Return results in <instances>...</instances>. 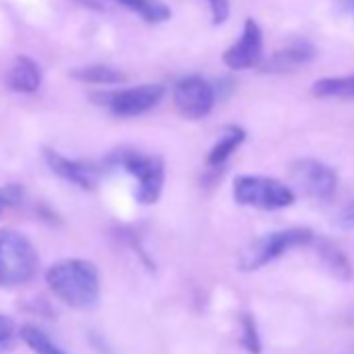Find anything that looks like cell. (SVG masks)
I'll list each match as a JSON object with an SVG mask.
<instances>
[{
    "mask_svg": "<svg viewBox=\"0 0 354 354\" xmlns=\"http://www.w3.org/2000/svg\"><path fill=\"white\" fill-rule=\"evenodd\" d=\"M244 140H246V131L242 127L225 125L221 136H219V140H217V144L207 154V167L221 169L230 160V156L244 144Z\"/></svg>",
    "mask_w": 354,
    "mask_h": 354,
    "instance_id": "4fadbf2b",
    "label": "cell"
},
{
    "mask_svg": "<svg viewBox=\"0 0 354 354\" xmlns=\"http://www.w3.org/2000/svg\"><path fill=\"white\" fill-rule=\"evenodd\" d=\"M24 201V188L19 184H9L0 188V213L9 207H15Z\"/></svg>",
    "mask_w": 354,
    "mask_h": 354,
    "instance_id": "44dd1931",
    "label": "cell"
},
{
    "mask_svg": "<svg viewBox=\"0 0 354 354\" xmlns=\"http://www.w3.org/2000/svg\"><path fill=\"white\" fill-rule=\"evenodd\" d=\"M40 259L28 236L17 230H0V286L19 288L38 273Z\"/></svg>",
    "mask_w": 354,
    "mask_h": 354,
    "instance_id": "7a4b0ae2",
    "label": "cell"
},
{
    "mask_svg": "<svg viewBox=\"0 0 354 354\" xmlns=\"http://www.w3.org/2000/svg\"><path fill=\"white\" fill-rule=\"evenodd\" d=\"M213 26H223L230 17V0H207Z\"/></svg>",
    "mask_w": 354,
    "mask_h": 354,
    "instance_id": "7402d4cb",
    "label": "cell"
},
{
    "mask_svg": "<svg viewBox=\"0 0 354 354\" xmlns=\"http://www.w3.org/2000/svg\"><path fill=\"white\" fill-rule=\"evenodd\" d=\"M313 232L306 227H294V230H281L265 234L257 240H252L242 252H240V269L242 271H259L265 265L273 263L281 254H286L292 248L306 246L313 242Z\"/></svg>",
    "mask_w": 354,
    "mask_h": 354,
    "instance_id": "5b68a950",
    "label": "cell"
},
{
    "mask_svg": "<svg viewBox=\"0 0 354 354\" xmlns=\"http://www.w3.org/2000/svg\"><path fill=\"white\" fill-rule=\"evenodd\" d=\"M19 339L28 344V348L34 354H67L42 327L32 325V323L19 327Z\"/></svg>",
    "mask_w": 354,
    "mask_h": 354,
    "instance_id": "e0dca14e",
    "label": "cell"
},
{
    "mask_svg": "<svg viewBox=\"0 0 354 354\" xmlns=\"http://www.w3.org/2000/svg\"><path fill=\"white\" fill-rule=\"evenodd\" d=\"M337 223H339L344 230H354V201H350V203L339 211Z\"/></svg>",
    "mask_w": 354,
    "mask_h": 354,
    "instance_id": "603a6c76",
    "label": "cell"
},
{
    "mask_svg": "<svg viewBox=\"0 0 354 354\" xmlns=\"http://www.w3.org/2000/svg\"><path fill=\"white\" fill-rule=\"evenodd\" d=\"M339 3H342V5L352 13V15H354V0H339Z\"/></svg>",
    "mask_w": 354,
    "mask_h": 354,
    "instance_id": "cb8c5ba5",
    "label": "cell"
},
{
    "mask_svg": "<svg viewBox=\"0 0 354 354\" xmlns=\"http://www.w3.org/2000/svg\"><path fill=\"white\" fill-rule=\"evenodd\" d=\"M17 337H19V329L15 327V321L7 315H0V354L13 352Z\"/></svg>",
    "mask_w": 354,
    "mask_h": 354,
    "instance_id": "ffe728a7",
    "label": "cell"
},
{
    "mask_svg": "<svg viewBox=\"0 0 354 354\" xmlns=\"http://www.w3.org/2000/svg\"><path fill=\"white\" fill-rule=\"evenodd\" d=\"M71 77L86 82V84H96V86H115V84L125 82L123 71H119L115 67H106V65H88V67L73 69Z\"/></svg>",
    "mask_w": 354,
    "mask_h": 354,
    "instance_id": "ac0fdd59",
    "label": "cell"
},
{
    "mask_svg": "<svg viewBox=\"0 0 354 354\" xmlns=\"http://www.w3.org/2000/svg\"><path fill=\"white\" fill-rule=\"evenodd\" d=\"M234 201L259 211H281L294 205L296 194L290 186L265 175H238L234 182Z\"/></svg>",
    "mask_w": 354,
    "mask_h": 354,
    "instance_id": "3957f363",
    "label": "cell"
},
{
    "mask_svg": "<svg viewBox=\"0 0 354 354\" xmlns=\"http://www.w3.org/2000/svg\"><path fill=\"white\" fill-rule=\"evenodd\" d=\"M223 65L234 71H246L263 65V30L254 19H246L238 42L223 53Z\"/></svg>",
    "mask_w": 354,
    "mask_h": 354,
    "instance_id": "9c48e42d",
    "label": "cell"
},
{
    "mask_svg": "<svg viewBox=\"0 0 354 354\" xmlns=\"http://www.w3.org/2000/svg\"><path fill=\"white\" fill-rule=\"evenodd\" d=\"M138 182L136 201L140 205H154L165 186V162L156 154H142L138 150H119L111 158Z\"/></svg>",
    "mask_w": 354,
    "mask_h": 354,
    "instance_id": "277c9868",
    "label": "cell"
},
{
    "mask_svg": "<svg viewBox=\"0 0 354 354\" xmlns=\"http://www.w3.org/2000/svg\"><path fill=\"white\" fill-rule=\"evenodd\" d=\"M310 92H313V96H317V98H342V100H352V98H354V75L317 80V82L313 84Z\"/></svg>",
    "mask_w": 354,
    "mask_h": 354,
    "instance_id": "2e32d148",
    "label": "cell"
},
{
    "mask_svg": "<svg viewBox=\"0 0 354 354\" xmlns=\"http://www.w3.org/2000/svg\"><path fill=\"white\" fill-rule=\"evenodd\" d=\"M46 165L48 169L59 175L61 180L82 188V190H94L98 184V169H94L92 165H86L82 160H73L67 158L55 150H46Z\"/></svg>",
    "mask_w": 354,
    "mask_h": 354,
    "instance_id": "30bf717a",
    "label": "cell"
},
{
    "mask_svg": "<svg viewBox=\"0 0 354 354\" xmlns=\"http://www.w3.org/2000/svg\"><path fill=\"white\" fill-rule=\"evenodd\" d=\"M294 184L315 201H329L337 190L335 171L317 158H298L290 165Z\"/></svg>",
    "mask_w": 354,
    "mask_h": 354,
    "instance_id": "ba28073f",
    "label": "cell"
},
{
    "mask_svg": "<svg viewBox=\"0 0 354 354\" xmlns=\"http://www.w3.org/2000/svg\"><path fill=\"white\" fill-rule=\"evenodd\" d=\"M315 46L306 40H298V42H292L290 46L281 48V50H275L273 57L263 63V71H269V73H286V71H294L306 63H310L315 59Z\"/></svg>",
    "mask_w": 354,
    "mask_h": 354,
    "instance_id": "8fae6325",
    "label": "cell"
},
{
    "mask_svg": "<svg viewBox=\"0 0 354 354\" xmlns=\"http://www.w3.org/2000/svg\"><path fill=\"white\" fill-rule=\"evenodd\" d=\"M46 283L63 304L75 310H90L100 300V273L84 259H63L50 265Z\"/></svg>",
    "mask_w": 354,
    "mask_h": 354,
    "instance_id": "6da1fadb",
    "label": "cell"
},
{
    "mask_svg": "<svg viewBox=\"0 0 354 354\" xmlns=\"http://www.w3.org/2000/svg\"><path fill=\"white\" fill-rule=\"evenodd\" d=\"M217 102V92L213 84L198 75H190L180 80L173 86V104L175 111L188 121L205 119Z\"/></svg>",
    "mask_w": 354,
    "mask_h": 354,
    "instance_id": "52a82bcc",
    "label": "cell"
},
{
    "mask_svg": "<svg viewBox=\"0 0 354 354\" xmlns=\"http://www.w3.org/2000/svg\"><path fill=\"white\" fill-rule=\"evenodd\" d=\"M111 3L136 13L142 21H146L150 26L165 24L173 15L169 5H165L162 0H111Z\"/></svg>",
    "mask_w": 354,
    "mask_h": 354,
    "instance_id": "5bb4252c",
    "label": "cell"
},
{
    "mask_svg": "<svg viewBox=\"0 0 354 354\" xmlns=\"http://www.w3.org/2000/svg\"><path fill=\"white\" fill-rule=\"evenodd\" d=\"M94 98L100 100L98 104H104L115 117L129 119V117H140L152 111L154 106H158V102L165 98V88L160 84H142L133 88L96 94Z\"/></svg>",
    "mask_w": 354,
    "mask_h": 354,
    "instance_id": "8992f818",
    "label": "cell"
},
{
    "mask_svg": "<svg viewBox=\"0 0 354 354\" xmlns=\"http://www.w3.org/2000/svg\"><path fill=\"white\" fill-rule=\"evenodd\" d=\"M242 346L250 352V354H261V337L257 331V323L254 317L244 313L242 315V335H240Z\"/></svg>",
    "mask_w": 354,
    "mask_h": 354,
    "instance_id": "d6986e66",
    "label": "cell"
},
{
    "mask_svg": "<svg viewBox=\"0 0 354 354\" xmlns=\"http://www.w3.org/2000/svg\"><path fill=\"white\" fill-rule=\"evenodd\" d=\"M40 84H42L40 65L30 57H17L13 67L7 73V86L13 92L32 94L40 88Z\"/></svg>",
    "mask_w": 354,
    "mask_h": 354,
    "instance_id": "7c38bea8",
    "label": "cell"
},
{
    "mask_svg": "<svg viewBox=\"0 0 354 354\" xmlns=\"http://www.w3.org/2000/svg\"><path fill=\"white\" fill-rule=\"evenodd\" d=\"M319 257L323 261V265L329 269V273L337 279H344V281H350L354 277V269L348 261V257L333 244V242H327V240H321L319 242Z\"/></svg>",
    "mask_w": 354,
    "mask_h": 354,
    "instance_id": "9a60e30c",
    "label": "cell"
}]
</instances>
